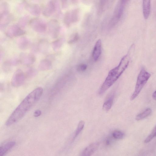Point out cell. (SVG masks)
I'll use <instances>...</instances> for the list:
<instances>
[{"instance_id": "cell-16", "label": "cell", "mask_w": 156, "mask_h": 156, "mask_svg": "<svg viewBox=\"0 0 156 156\" xmlns=\"http://www.w3.org/2000/svg\"><path fill=\"white\" fill-rule=\"evenodd\" d=\"M48 41H46L44 40H41L34 47V50L44 53L46 52L48 49Z\"/></svg>"}, {"instance_id": "cell-8", "label": "cell", "mask_w": 156, "mask_h": 156, "mask_svg": "<svg viewBox=\"0 0 156 156\" xmlns=\"http://www.w3.org/2000/svg\"><path fill=\"white\" fill-rule=\"evenodd\" d=\"M126 1V0H121L118 2L114 12L112 20H113V22H114V23H115L118 21L122 16Z\"/></svg>"}, {"instance_id": "cell-9", "label": "cell", "mask_w": 156, "mask_h": 156, "mask_svg": "<svg viewBox=\"0 0 156 156\" xmlns=\"http://www.w3.org/2000/svg\"><path fill=\"white\" fill-rule=\"evenodd\" d=\"M25 8L32 15L37 16L41 12V9L40 6L37 4L25 2Z\"/></svg>"}, {"instance_id": "cell-21", "label": "cell", "mask_w": 156, "mask_h": 156, "mask_svg": "<svg viewBox=\"0 0 156 156\" xmlns=\"http://www.w3.org/2000/svg\"><path fill=\"white\" fill-rule=\"evenodd\" d=\"M151 112V109L150 108H147L143 112L137 115L135 118L136 120L139 121L145 118L150 115Z\"/></svg>"}, {"instance_id": "cell-15", "label": "cell", "mask_w": 156, "mask_h": 156, "mask_svg": "<svg viewBox=\"0 0 156 156\" xmlns=\"http://www.w3.org/2000/svg\"><path fill=\"white\" fill-rule=\"evenodd\" d=\"M15 144L16 142L13 141L3 144L0 147V156H4Z\"/></svg>"}, {"instance_id": "cell-6", "label": "cell", "mask_w": 156, "mask_h": 156, "mask_svg": "<svg viewBox=\"0 0 156 156\" xmlns=\"http://www.w3.org/2000/svg\"><path fill=\"white\" fill-rule=\"evenodd\" d=\"M48 32L50 36L53 38L58 36L60 30V26L58 21L55 19L50 20L47 24Z\"/></svg>"}, {"instance_id": "cell-2", "label": "cell", "mask_w": 156, "mask_h": 156, "mask_svg": "<svg viewBox=\"0 0 156 156\" xmlns=\"http://www.w3.org/2000/svg\"><path fill=\"white\" fill-rule=\"evenodd\" d=\"M130 58L129 55L126 54L122 58L117 66L110 70L99 90V95L104 94L119 77L128 67Z\"/></svg>"}, {"instance_id": "cell-12", "label": "cell", "mask_w": 156, "mask_h": 156, "mask_svg": "<svg viewBox=\"0 0 156 156\" xmlns=\"http://www.w3.org/2000/svg\"><path fill=\"white\" fill-rule=\"evenodd\" d=\"M12 16L9 13L0 15V27L1 30L5 27L12 20Z\"/></svg>"}, {"instance_id": "cell-3", "label": "cell", "mask_w": 156, "mask_h": 156, "mask_svg": "<svg viewBox=\"0 0 156 156\" xmlns=\"http://www.w3.org/2000/svg\"><path fill=\"white\" fill-rule=\"evenodd\" d=\"M151 76V74L144 68H142L137 76L135 89L131 96V100H133L138 96Z\"/></svg>"}, {"instance_id": "cell-29", "label": "cell", "mask_w": 156, "mask_h": 156, "mask_svg": "<svg viewBox=\"0 0 156 156\" xmlns=\"http://www.w3.org/2000/svg\"><path fill=\"white\" fill-rule=\"evenodd\" d=\"M78 38L79 37L78 34H75L73 37H72L68 41V43L70 44L72 43L77 41Z\"/></svg>"}, {"instance_id": "cell-20", "label": "cell", "mask_w": 156, "mask_h": 156, "mask_svg": "<svg viewBox=\"0 0 156 156\" xmlns=\"http://www.w3.org/2000/svg\"><path fill=\"white\" fill-rule=\"evenodd\" d=\"M29 19L30 17L28 15H24L19 19L18 25L21 28L24 27L26 26L28 23H29L30 21Z\"/></svg>"}, {"instance_id": "cell-30", "label": "cell", "mask_w": 156, "mask_h": 156, "mask_svg": "<svg viewBox=\"0 0 156 156\" xmlns=\"http://www.w3.org/2000/svg\"><path fill=\"white\" fill-rule=\"evenodd\" d=\"M41 114V111L39 110H36L34 112V116L35 117H37L40 116Z\"/></svg>"}, {"instance_id": "cell-28", "label": "cell", "mask_w": 156, "mask_h": 156, "mask_svg": "<svg viewBox=\"0 0 156 156\" xmlns=\"http://www.w3.org/2000/svg\"><path fill=\"white\" fill-rule=\"evenodd\" d=\"M87 65L85 64H81L79 65L77 67V70L79 72H83L87 68Z\"/></svg>"}, {"instance_id": "cell-17", "label": "cell", "mask_w": 156, "mask_h": 156, "mask_svg": "<svg viewBox=\"0 0 156 156\" xmlns=\"http://www.w3.org/2000/svg\"><path fill=\"white\" fill-rule=\"evenodd\" d=\"M151 11L150 0H143V11L144 17L147 19L150 15Z\"/></svg>"}, {"instance_id": "cell-31", "label": "cell", "mask_w": 156, "mask_h": 156, "mask_svg": "<svg viewBox=\"0 0 156 156\" xmlns=\"http://www.w3.org/2000/svg\"><path fill=\"white\" fill-rule=\"evenodd\" d=\"M152 98L154 100H156V90L153 94Z\"/></svg>"}, {"instance_id": "cell-25", "label": "cell", "mask_w": 156, "mask_h": 156, "mask_svg": "<svg viewBox=\"0 0 156 156\" xmlns=\"http://www.w3.org/2000/svg\"><path fill=\"white\" fill-rule=\"evenodd\" d=\"M113 137L116 139H121L124 136L125 134L122 131L119 130L114 131L112 133Z\"/></svg>"}, {"instance_id": "cell-13", "label": "cell", "mask_w": 156, "mask_h": 156, "mask_svg": "<svg viewBox=\"0 0 156 156\" xmlns=\"http://www.w3.org/2000/svg\"><path fill=\"white\" fill-rule=\"evenodd\" d=\"M101 52V42L100 39L98 40L96 42L94 46L93 53L92 57L94 60L97 61L99 59Z\"/></svg>"}, {"instance_id": "cell-24", "label": "cell", "mask_w": 156, "mask_h": 156, "mask_svg": "<svg viewBox=\"0 0 156 156\" xmlns=\"http://www.w3.org/2000/svg\"><path fill=\"white\" fill-rule=\"evenodd\" d=\"M63 39L62 38L58 39L53 41L51 44L52 49L55 51H57L62 46Z\"/></svg>"}, {"instance_id": "cell-26", "label": "cell", "mask_w": 156, "mask_h": 156, "mask_svg": "<svg viewBox=\"0 0 156 156\" xmlns=\"http://www.w3.org/2000/svg\"><path fill=\"white\" fill-rule=\"evenodd\" d=\"M156 136V126L154 128L151 133L145 139L144 142L147 143L150 142L153 138Z\"/></svg>"}, {"instance_id": "cell-23", "label": "cell", "mask_w": 156, "mask_h": 156, "mask_svg": "<svg viewBox=\"0 0 156 156\" xmlns=\"http://www.w3.org/2000/svg\"><path fill=\"white\" fill-rule=\"evenodd\" d=\"M85 125V122L83 121H80L77 126V128L76 129L74 135L73 137V140L74 139L78 136L81 131L83 129Z\"/></svg>"}, {"instance_id": "cell-18", "label": "cell", "mask_w": 156, "mask_h": 156, "mask_svg": "<svg viewBox=\"0 0 156 156\" xmlns=\"http://www.w3.org/2000/svg\"><path fill=\"white\" fill-rule=\"evenodd\" d=\"M113 95H111L104 103L103 109L104 111H108L111 108L113 103Z\"/></svg>"}, {"instance_id": "cell-10", "label": "cell", "mask_w": 156, "mask_h": 156, "mask_svg": "<svg viewBox=\"0 0 156 156\" xmlns=\"http://www.w3.org/2000/svg\"><path fill=\"white\" fill-rule=\"evenodd\" d=\"M99 145V143L98 142L90 144L83 150L80 156H91L98 149Z\"/></svg>"}, {"instance_id": "cell-22", "label": "cell", "mask_w": 156, "mask_h": 156, "mask_svg": "<svg viewBox=\"0 0 156 156\" xmlns=\"http://www.w3.org/2000/svg\"><path fill=\"white\" fill-rule=\"evenodd\" d=\"M9 5L5 2H2L0 5V15L7 14L9 12Z\"/></svg>"}, {"instance_id": "cell-1", "label": "cell", "mask_w": 156, "mask_h": 156, "mask_svg": "<svg viewBox=\"0 0 156 156\" xmlns=\"http://www.w3.org/2000/svg\"><path fill=\"white\" fill-rule=\"evenodd\" d=\"M43 88L39 87L30 93L14 110L7 120L5 124L11 126L20 120L39 100L43 93Z\"/></svg>"}, {"instance_id": "cell-7", "label": "cell", "mask_w": 156, "mask_h": 156, "mask_svg": "<svg viewBox=\"0 0 156 156\" xmlns=\"http://www.w3.org/2000/svg\"><path fill=\"white\" fill-rule=\"evenodd\" d=\"M25 33V31L18 24H13L8 28L5 33L7 37L12 38L22 35Z\"/></svg>"}, {"instance_id": "cell-5", "label": "cell", "mask_w": 156, "mask_h": 156, "mask_svg": "<svg viewBox=\"0 0 156 156\" xmlns=\"http://www.w3.org/2000/svg\"><path fill=\"white\" fill-rule=\"evenodd\" d=\"M29 24L34 31L39 33H44L47 28V24L42 19L38 18L31 19Z\"/></svg>"}, {"instance_id": "cell-4", "label": "cell", "mask_w": 156, "mask_h": 156, "mask_svg": "<svg viewBox=\"0 0 156 156\" xmlns=\"http://www.w3.org/2000/svg\"><path fill=\"white\" fill-rule=\"evenodd\" d=\"M60 12L59 4L57 1H50L44 6L42 13L44 16L47 17L54 15L57 16L59 15Z\"/></svg>"}, {"instance_id": "cell-19", "label": "cell", "mask_w": 156, "mask_h": 156, "mask_svg": "<svg viewBox=\"0 0 156 156\" xmlns=\"http://www.w3.org/2000/svg\"><path fill=\"white\" fill-rule=\"evenodd\" d=\"M51 66V61L48 59H44L40 62L39 67L40 69L42 70L49 69Z\"/></svg>"}, {"instance_id": "cell-11", "label": "cell", "mask_w": 156, "mask_h": 156, "mask_svg": "<svg viewBox=\"0 0 156 156\" xmlns=\"http://www.w3.org/2000/svg\"><path fill=\"white\" fill-rule=\"evenodd\" d=\"M19 59L20 61L27 65L33 63L35 60V58L34 55L27 53H22L20 54Z\"/></svg>"}, {"instance_id": "cell-27", "label": "cell", "mask_w": 156, "mask_h": 156, "mask_svg": "<svg viewBox=\"0 0 156 156\" xmlns=\"http://www.w3.org/2000/svg\"><path fill=\"white\" fill-rule=\"evenodd\" d=\"M26 2L24 1L19 3L17 7V11L18 12H21L23 10L24 8H25Z\"/></svg>"}, {"instance_id": "cell-14", "label": "cell", "mask_w": 156, "mask_h": 156, "mask_svg": "<svg viewBox=\"0 0 156 156\" xmlns=\"http://www.w3.org/2000/svg\"><path fill=\"white\" fill-rule=\"evenodd\" d=\"M30 44V42L28 38L25 37H22L17 40V45L19 48L24 50L28 48Z\"/></svg>"}]
</instances>
